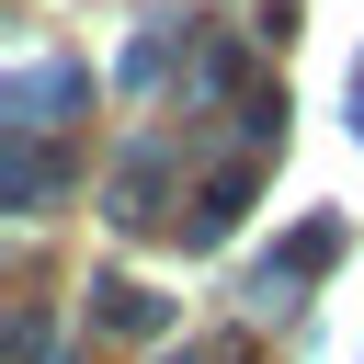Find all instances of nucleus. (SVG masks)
Masks as SVG:
<instances>
[{
  "label": "nucleus",
  "instance_id": "f257e3e1",
  "mask_svg": "<svg viewBox=\"0 0 364 364\" xmlns=\"http://www.w3.org/2000/svg\"><path fill=\"white\" fill-rule=\"evenodd\" d=\"M353 125H364V80H353Z\"/></svg>",
  "mask_w": 364,
  "mask_h": 364
}]
</instances>
